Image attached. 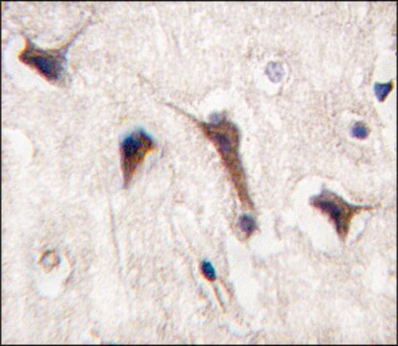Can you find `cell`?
Listing matches in <instances>:
<instances>
[{"label":"cell","instance_id":"1","mask_svg":"<svg viewBox=\"0 0 398 346\" xmlns=\"http://www.w3.org/2000/svg\"><path fill=\"white\" fill-rule=\"evenodd\" d=\"M198 127L216 148L243 205L252 208L239 154L240 135L237 127L222 115H217L211 122H198Z\"/></svg>","mask_w":398,"mask_h":346},{"label":"cell","instance_id":"2","mask_svg":"<svg viewBox=\"0 0 398 346\" xmlns=\"http://www.w3.org/2000/svg\"><path fill=\"white\" fill-rule=\"evenodd\" d=\"M77 36V34L64 46L55 49H40L25 38V46L18 55V60L35 70L47 82L61 85L67 77V54Z\"/></svg>","mask_w":398,"mask_h":346},{"label":"cell","instance_id":"3","mask_svg":"<svg viewBox=\"0 0 398 346\" xmlns=\"http://www.w3.org/2000/svg\"><path fill=\"white\" fill-rule=\"evenodd\" d=\"M120 149L123 185L127 188L139 167L143 165L146 157L155 149V143L148 133L139 129L123 139Z\"/></svg>","mask_w":398,"mask_h":346},{"label":"cell","instance_id":"4","mask_svg":"<svg viewBox=\"0 0 398 346\" xmlns=\"http://www.w3.org/2000/svg\"><path fill=\"white\" fill-rule=\"evenodd\" d=\"M311 204L329 217L342 237L347 236L355 214L362 210V207L350 205L340 196L327 191L321 195L314 196L311 199Z\"/></svg>","mask_w":398,"mask_h":346},{"label":"cell","instance_id":"5","mask_svg":"<svg viewBox=\"0 0 398 346\" xmlns=\"http://www.w3.org/2000/svg\"><path fill=\"white\" fill-rule=\"evenodd\" d=\"M239 226L246 237L252 236L255 230L257 229V224H256L255 220H254L253 217L248 216V214H243V216L240 217Z\"/></svg>","mask_w":398,"mask_h":346},{"label":"cell","instance_id":"6","mask_svg":"<svg viewBox=\"0 0 398 346\" xmlns=\"http://www.w3.org/2000/svg\"><path fill=\"white\" fill-rule=\"evenodd\" d=\"M374 91H375L376 98H378V101L383 102L392 91V83H376L374 86Z\"/></svg>","mask_w":398,"mask_h":346},{"label":"cell","instance_id":"7","mask_svg":"<svg viewBox=\"0 0 398 346\" xmlns=\"http://www.w3.org/2000/svg\"><path fill=\"white\" fill-rule=\"evenodd\" d=\"M200 271L204 278L208 281L214 282L217 280L216 269H214L213 264L210 262L204 261L200 264Z\"/></svg>","mask_w":398,"mask_h":346},{"label":"cell","instance_id":"8","mask_svg":"<svg viewBox=\"0 0 398 346\" xmlns=\"http://www.w3.org/2000/svg\"><path fill=\"white\" fill-rule=\"evenodd\" d=\"M352 135L355 138L360 139V140H364L368 136V130L366 125L363 123H356L354 127H352Z\"/></svg>","mask_w":398,"mask_h":346}]
</instances>
